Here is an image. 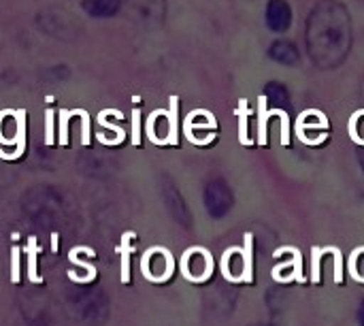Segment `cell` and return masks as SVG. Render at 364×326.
<instances>
[{
	"mask_svg": "<svg viewBox=\"0 0 364 326\" xmlns=\"http://www.w3.org/2000/svg\"><path fill=\"white\" fill-rule=\"evenodd\" d=\"M307 49L320 66H339L352 49V19L348 9L324 0L311 9L307 19Z\"/></svg>",
	"mask_w": 364,
	"mask_h": 326,
	"instance_id": "cell-1",
	"label": "cell"
},
{
	"mask_svg": "<svg viewBox=\"0 0 364 326\" xmlns=\"http://www.w3.org/2000/svg\"><path fill=\"white\" fill-rule=\"evenodd\" d=\"M264 17H267V26L273 32L282 34L292 26V6L288 4V0H269Z\"/></svg>",
	"mask_w": 364,
	"mask_h": 326,
	"instance_id": "cell-2",
	"label": "cell"
},
{
	"mask_svg": "<svg viewBox=\"0 0 364 326\" xmlns=\"http://www.w3.org/2000/svg\"><path fill=\"white\" fill-rule=\"evenodd\" d=\"M269 56L273 62L277 64H284V66H296L299 60H301V53H299V47L292 43V41H275L269 49Z\"/></svg>",
	"mask_w": 364,
	"mask_h": 326,
	"instance_id": "cell-3",
	"label": "cell"
},
{
	"mask_svg": "<svg viewBox=\"0 0 364 326\" xmlns=\"http://www.w3.org/2000/svg\"><path fill=\"white\" fill-rule=\"evenodd\" d=\"M264 96H267V102L271 107H277V109H288L290 105V94H288V88L279 81H271L267 83L264 88Z\"/></svg>",
	"mask_w": 364,
	"mask_h": 326,
	"instance_id": "cell-4",
	"label": "cell"
},
{
	"mask_svg": "<svg viewBox=\"0 0 364 326\" xmlns=\"http://www.w3.org/2000/svg\"><path fill=\"white\" fill-rule=\"evenodd\" d=\"M132 237H134L132 233H126V235L122 237L119 248H117V252H119V256H122V282H124V284L130 282V252H132L130 239H132Z\"/></svg>",
	"mask_w": 364,
	"mask_h": 326,
	"instance_id": "cell-5",
	"label": "cell"
},
{
	"mask_svg": "<svg viewBox=\"0 0 364 326\" xmlns=\"http://www.w3.org/2000/svg\"><path fill=\"white\" fill-rule=\"evenodd\" d=\"M26 252H28V278H30V282L43 284V278L36 273V252H38V248H36V239L34 237H30Z\"/></svg>",
	"mask_w": 364,
	"mask_h": 326,
	"instance_id": "cell-6",
	"label": "cell"
},
{
	"mask_svg": "<svg viewBox=\"0 0 364 326\" xmlns=\"http://www.w3.org/2000/svg\"><path fill=\"white\" fill-rule=\"evenodd\" d=\"M19 248H11V282L17 284L19 282Z\"/></svg>",
	"mask_w": 364,
	"mask_h": 326,
	"instance_id": "cell-7",
	"label": "cell"
},
{
	"mask_svg": "<svg viewBox=\"0 0 364 326\" xmlns=\"http://www.w3.org/2000/svg\"><path fill=\"white\" fill-rule=\"evenodd\" d=\"M45 115H47V126H45L47 128V137H45V143L51 145L53 143V115H51V111H47Z\"/></svg>",
	"mask_w": 364,
	"mask_h": 326,
	"instance_id": "cell-8",
	"label": "cell"
},
{
	"mask_svg": "<svg viewBox=\"0 0 364 326\" xmlns=\"http://www.w3.org/2000/svg\"><path fill=\"white\" fill-rule=\"evenodd\" d=\"M132 115H134V120H132V130H134V135H132V143H134V145H139V143H141V135H139V111H134Z\"/></svg>",
	"mask_w": 364,
	"mask_h": 326,
	"instance_id": "cell-9",
	"label": "cell"
},
{
	"mask_svg": "<svg viewBox=\"0 0 364 326\" xmlns=\"http://www.w3.org/2000/svg\"><path fill=\"white\" fill-rule=\"evenodd\" d=\"M356 275L364 280V250L358 252V256H356Z\"/></svg>",
	"mask_w": 364,
	"mask_h": 326,
	"instance_id": "cell-10",
	"label": "cell"
},
{
	"mask_svg": "<svg viewBox=\"0 0 364 326\" xmlns=\"http://www.w3.org/2000/svg\"><path fill=\"white\" fill-rule=\"evenodd\" d=\"M358 325L364 326V299L363 303H360V307H358Z\"/></svg>",
	"mask_w": 364,
	"mask_h": 326,
	"instance_id": "cell-11",
	"label": "cell"
},
{
	"mask_svg": "<svg viewBox=\"0 0 364 326\" xmlns=\"http://www.w3.org/2000/svg\"><path fill=\"white\" fill-rule=\"evenodd\" d=\"M51 250L58 252V235H55V233L51 235Z\"/></svg>",
	"mask_w": 364,
	"mask_h": 326,
	"instance_id": "cell-12",
	"label": "cell"
}]
</instances>
